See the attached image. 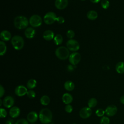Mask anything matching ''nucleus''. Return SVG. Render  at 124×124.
<instances>
[{
	"instance_id": "obj_1",
	"label": "nucleus",
	"mask_w": 124,
	"mask_h": 124,
	"mask_svg": "<svg viewBox=\"0 0 124 124\" xmlns=\"http://www.w3.org/2000/svg\"><path fill=\"white\" fill-rule=\"evenodd\" d=\"M39 119L43 124H49L52 119V113L51 110L47 108L42 109L39 114Z\"/></svg>"
},
{
	"instance_id": "obj_20",
	"label": "nucleus",
	"mask_w": 124,
	"mask_h": 124,
	"mask_svg": "<svg viewBox=\"0 0 124 124\" xmlns=\"http://www.w3.org/2000/svg\"><path fill=\"white\" fill-rule=\"evenodd\" d=\"M115 69L119 74L124 73V62H118L115 66Z\"/></svg>"
},
{
	"instance_id": "obj_33",
	"label": "nucleus",
	"mask_w": 124,
	"mask_h": 124,
	"mask_svg": "<svg viewBox=\"0 0 124 124\" xmlns=\"http://www.w3.org/2000/svg\"><path fill=\"white\" fill-rule=\"evenodd\" d=\"M0 117L1 118H4L7 116V111L3 108H1L0 109Z\"/></svg>"
},
{
	"instance_id": "obj_46",
	"label": "nucleus",
	"mask_w": 124,
	"mask_h": 124,
	"mask_svg": "<svg viewBox=\"0 0 124 124\" xmlns=\"http://www.w3.org/2000/svg\"></svg>"
},
{
	"instance_id": "obj_17",
	"label": "nucleus",
	"mask_w": 124,
	"mask_h": 124,
	"mask_svg": "<svg viewBox=\"0 0 124 124\" xmlns=\"http://www.w3.org/2000/svg\"><path fill=\"white\" fill-rule=\"evenodd\" d=\"M25 36L29 39L32 38L35 34V30L31 27L27 28L25 31Z\"/></svg>"
},
{
	"instance_id": "obj_36",
	"label": "nucleus",
	"mask_w": 124,
	"mask_h": 124,
	"mask_svg": "<svg viewBox=\"0 0 124 124\" xmlns=\"http://www.w3.org/2000/svg\"><path fill=\"white\" fill-rule=\"evenodd\" d=\"M56 21L59 24H62L64 22V19L62 16H59V17H57Z\"/></svg>"
},
{
	"instance_id": "obj_45",
	"label": "nucleus",
	"mask_w": 124,
	"mask_h": 124,
	"mask_svg": "<svg viewBox=\"0 0 124 124\" xmlns=\"http://www.w3.org/2000/svg\"><path fill=\"white\" fill-rule=\"evenodd\" d=\"M76 124V123H74V124Z\"/></svg>"
},
{
	"instance_id": "obj_26",
	"label": "nucleus",
	"mask_w": 124,
	"mask_h": 124,
	"mask_svg": "<svg viewBox=\"0 0 124 124\" xmlns=\"http://www.w3.org/2000/svg\"><path fill=\"white\" fill-rule=\"evenodd\" d=\"M7 47L5 43L1 41H0V55L1 56L3 55L6 52Z\"/></svg>"
},
{
	"instance_id": "obj_19",
	"label": "nucleus",
	"mask_w": 124,
	"mask_h": 124,
	"mask_svg": "<svg viewBox=\"0 0 124 124\" xmlns=\"http://www.w3.org/2000/svg\"><path fill=\"white\" fill-rule=\"evenodd\" d=\"M43 37L45 40L46 41H50L52 39H54V33L51 30H46L44 32Z\"/></svg>"
},
{
	"instance_id": "obj_6",
	"label": "nucleus",
	"mask_w": 124,
	"mask_h": 124,
	"mask_svg": "<svg viewBox=\"0 0 124 124\" xmlns=\"http://www.w3.org/2000/svg\"><path fill=\"white\" fill-rule=\"evenodd\" d=\"M29 23L33 27H38L42 23V19L40 16L37 15H32L30 18Z\"/></svg>"
},
{
	"instance_id": "obj_13",
	"label": "nucleus",
	"mask_w": 124,
	"mask_h": 124,
	"mask_svg": "<svg viewBox=\"0 0 124 124\" xmlns=\"http://www.w3.org/2000/svg\"><path fill=\"white\" fill-rule=\"evenodd\" d=\"M68 0H56L55 5L56 7L59 10L65 9L68 5Z\"/></svg>"
},
{
	"instance_id": "obj_44",
	"label": "nucleus",
	"mask_w": 124,
	"mask_h": 124,
	"mask_svg": "<svg viewBox=\"0 0 124 124\" xmlns=\"http://www.w3.org/2000/svg\"><path fill=\"white\" fill-rule=\"evenodd\" d=\"M81 1H84V0H81Z\"/></svg>"
},
{
	"instance_id": "obj_11",
	"label": "nucleus",
	"mask_w": 124,
	"mask_h": 124,
	"mask_svg": "<svg viewBox=\"0 0 124 124\" xmlns=\"http://www.w3.org/2000/svg\"><path fill=\"white\" fill-rule=\"evenodd\" d=\"M2 102L4 107L6 108H10L14 105L15 103V100L12 96L8 95L4 97Z\"/></svg>"
},
{
	"instance_id": "obj_12",
	"label": "nucleus",
	"mask_w": 124,
	"mask_h": 124,
	"mask_svg": "<svg viewBox=\"0 0 124 124\" xmlns=\"http://www.w3.org/2000/svg\"><path fill=\"white\" fill-rule=\"evenodd\" d=\"M28 92L27 88L23 85L17 86L15 90V94L18 96H23L27 94Z\"/></svg>"
},
{
	"instance_id": "obj_30",
	"label": "nucleus",
	"mask_w": 124,
	"mask_h": 124,
	"mask_svg": "<svg viewBox=\"0 0 124 124\" xmlns=\"http://www.w3.org/2000/svg\"><path fill=\"white\" fill-rule=\"evenodd\" d=\"M26 94L29 98H31V99L34 98L36 96L35 92L33 90H30L28 91Z\"/></svg>"
},
{
	"instance_id": "obj_37",
	"label": "nucleus",
	"mask_w": 124,
	"mask_h": 124,
	"mask_svg": "<svg viewBox=\"0 0 124 124\" xmlns=\"http://www.w3.org/2000/svg\"><path fill=\"white\" fill-rule=\"evenodd\" d=\"M4 88L2 87V86L1 85H0V97H2L3 96V95L4 94Z\"/></svg>"
},
{
	"instance_id": "obj_9",
	"label": "nucleus",
	"mask_w": 124,
	"mask_h": 124,
	"mask_svg": "<svg viewBox=\"0 0 124 124\" xmlns=\"http://www.w3.org/2000/svg\"><path fill=\"white\" fill-rule=\"evenodd\" d=\"M92 113L91 108L85 107L82 108L79 111V116L82 119H87L90 117Z\"/></svg>"
},
{
	"instance_id": "obj_29",
	"label": "nucleus",
	"mask_w": 124,
	"mask_h": 124,
	"mask_svg": "<svg viewBox=\"0 0 124 124\" xmlns=\"http://www.w3.org/2000/svg\"><path fill=\"white\" fill-rule=\"evenodd\" d=\"M101 5L103 8L106 9L109 6V2L108 0H102L101 1Z\"/></svg>"
},
{
	"instance_id": "obj_28",
	"label": "nucleus",
	"mask_w": 124,
	"mask_h": 124,
	"mask_svg": "<svg viewBox=\"0 0 124 124\" xmlns=\"http://www.w3.org/2000/svg\"><path fill=\"white\" fill-rule=\"evenodd\" d=\"M110 120L108 117L107 116H103L100 120V124H109Z\"/></svg>"
},
{
	"instance_id": "obj_7",
	"label": "nucleus",
	"mask_w": 124,
	"mask_h": 124,
	"mask_svg": "<svg viewBox=\"0 0 124 124\" xmlns=\"http://www.w3.org/2000/svg\"><path fill=\"white\" fill-rule=\"evenodd\" d=\"M67 48L70 51H76L79 49L80 46L78 42L74 39H69L66 42Z\"/></svg>"
},
{
	"instance_id": "obj_5",
	"label": "nucleus",
	"mask_w": 124,
	"mask_h": 124,
	"mask_svg": "<svg viewBox=\"0 0 124 124\" xmlns=\"http://www.w3.org/2000/svg\"><path fill=\"white\" fill-rule=\"evenodd\" d=\"M57 17L55 13L52 12L47 13L44 17V21L47 25H50L55 22L57 20Z\"/></svg>"
},
{
	"instance_id": "obj_2",
	"label": "nucleus",
	"mask_w": 124,
	"mask_h": 124,
	"mask_svg": "<svg viewBox=\"0 0 124 124\" xmlns=\"http://www.w3.org/2000/svg\"><path fill=\"white\" fill-rule=\"evenodd\" d=\"M28 19L24 16H16L14 21L15 27L18 29H24L27 27L29 24Z\"/></svg>"
},
{
	"instance_id": "obj_38",
	"label": "nucleus",
	"mask_w": 124,
	"mask_h": 124,
	"mask_svg": "<svg viewBox=\"0 0 124 124\" xmlns=\"http://www.w3.org/2000/svg\"><path fill=\"white\" fill-rule=\"evenodd\" d=\"M14 124V121L13 120H11V119L7 120L5 122V124Z\"/></svg>"
},
{
	"instance_id": "obj_35",
	"label": "nucleus",
	"mask_w": 124,
	"mask_h": 124,
	"mask_svg": "<svg viewBox=\"0 0 124 124\" xmlns=\"http://www.w3.org/2000/svg\"><path fill=\"white\" fill-rule=\"evenodd\" d=\"M65 111L67 113H71L73 111V107L70 104H67L65 107Z\"/></svg>"
},
{
	"instance_id": "obj_10",
	"label": "nucleus",
	"mask_w": 124,
	"mask_h": 124,
	"mask_svg": "<svg viewBox=\"0 0 124 124\" xmlns=\"http://www.w3.org/2000/svg\"><path fill=\"white\" fill-rule=\"evenodd\" d=\"M117 108L114 105H110L108 106L105 109V114L109 117L115 115L117 112Z\"/></svg>"
},
{
	"instance_id": "obj_14",
	"label": "nucleus",
	"mask_w": 124,
	"mask_h": 124,
	"mask_svg": "<svg viewBox=\"0 0 124 124\" xmlns=\"http://www.w3.org/2000/svg\"><path fill=\"white\" fill-rule=\"evenodd\" d=\"M38 115L35 111L30 112L27 116L28 121L31 123H34L38 119Z\"/></svg>"
},
{
	"instance_id": "obj_8",
	"label": "nucleus",
	"mask_w": 124,
	"mask_h": 124,
	"mask_svg": "<svg viewBox=\"0 0 124 124\" xmlns=\"http://www.w3.org/2000/svg\"><path fill=\"white\" fill-rule=\"evenodd\" d=\"M81 60V55L78 52H73L69 57V62L70 63L73 65H77L79 63Z\"/></svg>"
},
{
	"instance_id": "obj_25",
	"label": "nucleus",
	"mask_w": 124,
	"mask_h": 124,
	"mask_svg": "<svg viewBox=\"0 0 124 124\" xmlns=\"http://www.w3.org/2000/svg\"><path fill=\"white\" fill-rule=\"evenodd\" d=\"M54 43L56 45H61L63 41V38L61 34H57L54 37Z\"/></svg>"
},
{
	"instance_id": "obj_41",
	"label": "nucleus",
	"mask_w": 124,
	"mask_h": 124,
	"mask_svg": "<svg viewBox=\"0 0 124 124\" xmlns=\"http://www.w3.org/2000/svg\"><path fill=\"white\" fill-rule=\"evenodd\" d=\"M92 2L94 3H96L99 2L101 0H90Z\"/></svg>"
},
{
	"instance_id": "obj_24",
	"label": "nucleus",
	"mask_w": 124,
	"mask_h": 124,
	"mask_svg": "<svg viewBox=\"0 0 124 124\" xmlns=\"http://www.w3.org/2000/svg\"><path fill=\"white\" fill-rule=\"evenodd\" d=\"M37 81L34 79H29L27 83V88L31 90L34 88L36 86Z\"/></svg>"
},
{
	"instance_id": "obj_18",
	"label": "nucleus",
	"mask_w": 124,
	"mask_h": 124,
	"mask_svg": "<svg viewBox=\"0 0 124 124\" xmlns=\"http://www.w3.org/2000/svg\"><path fill=\"white\" fill-rule=\"evenodd\" d=\"M62 100L65 104H70L73 101V97L69 93H64L62 96Z\"/></svg>"
},
{
	"instance_id": "obj_40",
	"label": "nucleus",
	"mask_w": 124,
	"mask_h": 124,
	"mask_svg": "<svg viewBox=\"0 0 124 124\" xmlns=\"http://www.w3.org/2000/svg\"><path fill=\"white\" fill-rule=\"evenodd\" d=\"M68 70H69V71H72V70H74V68H73V67L72 66V65H68Z\"/></svg>"
},
{
	"instance_id": "obj_3",
	"label": "nucleus",
	"mask_w": 124,
	"mask_h": 124,
	"mask_svg": "<svg viewBox=\"0 0 124 124\" xmlns=\"http://www.w3.org/2000/svg\"><path fill=\"white\" fill-rule=\"evenodd\" d=\"M55 55L58 59L61 60H65L69 57V51L65 46H60L56 49Z\"/></svg>"
},
{
	"instance_id": "obj_4",
	"label": "nucleus",
	"mask_w": 124,
	"mask_h": 124,
	"mask_svg": "<svg viewBox=\"0 0 124 124\" xmlns=\"http://www.w3.org/2000/svg\"><path fill=\"white\" fill-rule=\"evenodd\" d=\"M11 43L13 47L16 50H20L23 46L24 41L23 38L19 35H15L11 39Z\"/></svg>"
},
{
	"instance_id": "obj_16",
	"label": "nucleus",
	"mask_w": 124,
	"mask_h": 124,
	"mask_svg": "<svg viewBox=\"0 0 124 124\" xmlns=\"http://www.w3.org/2000/svg\"><path fill=\"white\" fill-rule=\"evenodd\" d=\"M0 38L1 40L4 41H8L10 40L11 38V33L6 30L2 31L0 35Z\"/></svg>"
},
{
	"instance_id": "obj_32",
	"label": "nucleus",
	"mask_w": 124,
	"mask_h": 124,
	"mask_svg": "<svg viewBox=\"0 0 124 124\" xmlns=\"http://www.w3.org/2000/svg\"><path fill=\"white\" fill-rule=\"evenodd\" d=\"M66 36L70 39H72L75 36V32L73 30H68L66 33Z\"/></svg>"
},
{
	"instance_id": "obj_21",
	"label": "nucleus",
	"mask_w": 124,
	"mask_h": 124,
	"mask_svg": "<svg viewBox=\"0 0 124 124\" xmlns=\"http://www.w3.org/2000/svg\"><path fill=\"white\" fill-rule=\"evenodd\" d=\"M64 87L66 90L68 91H72L75 88V84L72 81L68 80L64 83Z\"/></svg>"
},
{
	"instance_id": "obj_39",
	"label": "nucleus",
	"mask_w": 124,
	"mask_h": 124,
	"mask_svg": "<svg viewBox=\"0 0 124 124\" xmlns=\"http://www.w3.org/2000/svg\"><path fill=\"white\" fill-rule=\"evenodd\" d=\"M120 102H121L122 104H124V95H122V96L120 97Z\"/></svg>"
},
{
	"instance_id": "obj_31",
	"label": "nucleus",
	"mask_w": 124,
	"mask_h": 124,
	"mask_svg": "<svg viewBox=\"0 0 124 124\" xmlns=\"http://www.w3.org/2000/svg\"><path fill=\"white\" fill-rule=\"evenodd\" d=\"M105 113V111L102 108H98L95 111V114L98 117H103Z\"/></svg>"
},
{
	"instance_id": "obj_22",
	"label": "nucleus",
	"mask_w": 124,
	"mask_h": 124,
	"mask_svg": "<svg viewBox=\"0 0 124 124\" xmlns=\"http://www.w3.org/2000/svg\"><path fill=\"white\" fill-rule=\"evenodd\" d=\"M98 14L94 10L89 11L87 14V17L89 19L93 20H95L97 18Z\"/></svg>"
},
{
	"instance_id": "obj_23",
	"label": "nucleus",
	"mask_w": 124,
	"mask_h": 124,
	"mask_svg": "<svg viewBox=\"0 0 124 124\" xmlns=\"http://www.w3.org/2000/svg\"><path fill=\"white\" fill-rule=\"evenodd\" d=\"M50 102V99L47 95H44L42 96L40 98V103L42 105L47 106Z\"/></svg>"
},
{
	"instance_id": "obj_15",
	"label": "nucleus",
	"mask_w": 124,
	"mask_h": 124,
	"mask_svg": "<svg viewBox=\"0 0 124 124\" xmlns=\"http://www.w3.org/2000/svg\"><path fill=\"white\" fill-rule=\"evenodd\" d=\"M20 113V108L16 106H14L12 107L9 111L10 116L13 118H16L18 117Z\"/></svg>"
},
{
	"instance_id": "obj_34",
	"label": "nucleus",
	"mask_w": 124,
	"mask_h": 124,
	"mask_svg": "<svg viewBox=\"0 0 124 124\" xmlns=\"http://www.w3.org/2000/svg\"><path fill=\"white\" fill-rule=\"evenodd\" d=\"M15 124H29V122L25 119H20L18 120Z\"/></svg>"
},
{
	"instance_id": "obj_42",
	"label": "nucleus",
	"mask_w": 124,
	"mask_h": 124,
	"mask_svg": "<svg viewBox=\"0 0 124 124\" xmlns=\"http://www.w3.org/2000/svg\"><path fill=\"white\" fill-rule=\"evenodd\" d=\"M2 105V100L1 99H0V106Z\"/></svg>"
},
{
	"instance_id": "obj_43",
	"label": "nucleus",
	"mask_w": 124,
	"mask_h": 124,
	"mask_svg": "<svg viewBox=\"0 0 124 124\" xmlns=\"http://www.w3.org/2000/svg\"><path fill=\"white\" fill-rule=\"evenodd\" d=\"M31 124H34V123H31Z\"/></svg>"
},
{
	"instance_id": "obj_27",
	"label": "nucleus",
	"mask_w": 124,
	"mask_h": 124,
	"mask_svg": "<svg viewBox=\"0 0 124 124\" xmlns=\"http://www.w3.org/2000/svg\"><path fill=\"white\" fill-rule=\"evenodd\" d=\"M97 104V100L95 98H90L88 102V107L90 108H93L95 107Z\"/></svg>"
}]
</instances>
